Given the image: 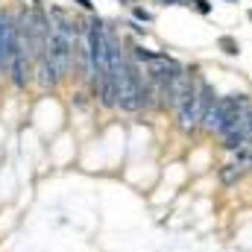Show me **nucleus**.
Masks as SVG:
<instances>
[{"label": "nucleus", "instance_id": "f257e3e1", "mask_svg": "<svg viewBox=\"0 0 252 252\" xmlns=\"http://www.w3.org/2000/svg\"><path fill=\"white\" fill-rule=\"evenodd\" d=\"M112 82H115V106H121L124 112H141L156 97L144 70L135 62L124 59L121 50L112 59Z\"/></svg>", "mask_w": 252, "mask_h": 252}, {"label": "nucleus", "instance_id": "f03ea898", "mask_svg": "<svg viewBox=\"0 0 252 252\" xmlns=\"http://www.w3.org/2000/svg\"><path fill=\"white\" fill-rule=\"evenodd\" d=\"M247 109H250V100H247V94H226V97H217V100L211 103V109L205 112L202 129L223 135V132L235 124V121H238V118H241Z\"/></svg>", "mask_w": 252, "mask_h": 252}, {"label": "nucleus", "instance_id": "7ed1b4c3", "mask_svg": "<svg viewBox=\"0 0 252 252\" xmlns=\"http://www.w3.org/2000/svg\"><path fill=\"white\" fill-rule=\"evenodd\" d=\"M214 100H217V97H214V88H211L205 79H199V82L193 85V91L188 94V100L176 109V112H179V126H182V129H196V126H202L205 112L211 109Z\"/></svg>", "mask_w": 252, "mask_h": 252}, {"label": "nucleus", "instance_id": "20e7f679", "mask_svg": "<svg viewBox=\"0 0 252 252\" xmlns=\"http://www.w3.org/2000/svg\"><path fill=\"white\" fill-rule=\"evenodd\" d=\"M241 176H244V167H238V164H226V167L220 170V182H223V185H235Z\"/></svg>", "mask_w": 252, "mask_h": 252}, {"label": "nucleus", "instance_id": "39448f33", "mask_svg": "<svg viewBox=\"0 0 252 252\" xmlns=\"http://www.w3.org/2000/svg\"><path fill=\"white\" fill-rule=\"evenodd\" d=\"M220 44L226 47V53H229V56H235V53H238V41H232L229 35H226V38H220Z\"/></svg>", "mask_w": 252, "mask_h": 252}, {"label": "nucleus", "instance_id": "423d86ee", "mask_svg": "<svg viewBox=\"0 0 252 252\" xmlns=\"http://www.w3.org/2000/svg\"><path fill=\"white\" fill-rule=\"evenodd\" d=\"M190 3H193V6H196L199 12H205V15L211 12V3H208V0H190Z\"/></svg>", "mask_w": 252, "mask_h": 252}, {"label": "nucleus", "instance_id": "0eeeda50", "mask_svg": "<svg viewBox=\"0 0 252 252\" xmlns=\"http://www.w3.org/2000/svg\"><path fill=\"white\" fill-rule=\"evenodd\" d=\"M135 18H138V21H150V12H144V9H135Z\"/></svg>", "mask_w": 252, "mask_h": 252}, {"label": "nucleus", "instance_id": "6e6552de", "mask_svg": "<svg viewBox=\"0 0 252 252\" xmlns=\"http://www.w3.org/2000/svg\"><path fill=\"white\" fill-rule=\"evenodd\" d=\"M76 3H82L85 9H94V3H91V0H76Z\"/></svg>", "mask_w": 252, "mask_h": 252}, {"label": "nucleus", "instance_id": "1a4fd4ad", "mask_svg": "<svg viewBox=\"0 0 252 252\" xmlns=\"http://www.w3.org/2000/svg\"><path fill=\"white\" fill-rule=\"evenodd\" d=\"M164 3H190V0H164Z\"/></svg>", "mask_w": 252, "mask_h": 252}]
</instances>
